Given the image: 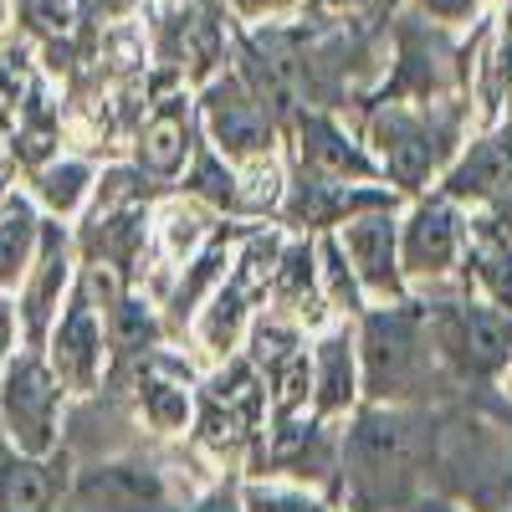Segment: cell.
I'll use <instances>...</instances> for the list:
<instances>
[{"label":"cell","mask_w":512,"mask_h":512,"mask_svg":"<svg viewBox=\"0 0 512 512\" xmlns=\"http://www.w3.org/2000/svg\"><path fill=\"white\" fill-rule=\"evenodd\" d=\"M354 344H359V379L369 405H400L415 395V384L431 369V328L415 297L405 303H374L354 318Z\"/></svg>","instance_id":"obj_1"},{"label":"cell","mask_w":512,"mask_h":512,"mask_svg":"<svg viewBox=\"0 0 512 512\" xmlns=\"http://www.w3.org/2000/svg\"><path fill=\"white\" fill-rule=\"evenodd\" d=\"M6 190H11V175H6V164H0V200H6Z\"/></svg>","instance_id":"obj_31"},{"label":"cell","mask_w":512,"mask_h":512,"mask_svg":"<svg viewBox=\"0 0 512 512\" xmlns=\"http://www.w3.org/2000/svg\"><path fill=\"white\" fill-rule=\"evenodd\" d=\"M461 251H466V210L441 195V190H420L400 210V272L410 282V297L420 287H446L461 272Z\"/></svg>","instance_id":"obj_6"},{"label":"cell","mask_w":512,"mask_h":512,"mask_svg":"<svg viewBox=\"0 0 512 512\" xmlns=\"http://www.w3.org/2000/svg\"><path fill=\"white\" fill-rule=\"evenodd\" d=\"M67 487H72V461L62 446L47 456H21V451L0 456V512H62Z\"/></svg>","instance_id":"obj_16"},{"label":"cell","mask_w":512,"mask_h":512,"mask_svg":"<svg viewBox=\"0 0 512 512\" xmlns=\"http://www.w3.org/2000/svg\"><path fill=\"white\" fill-rule=\"evenodd\" d=\"M267 384L262 374L251 369V359L231 354L221 359L216 379L205 384V395L195 405V431L205 446H216V451H236L246 441H256V431H262V420H267Z\"/></svg>","instance_id":"obj_11"},{"label":"cell","mask_w":512,"mask_h":512,"mask_svg":"<svg viewBox=\"0 0 512 512\" xmlns=\"http://www.w3.org/2000/svg\"><path fill=\"white\" fill-rule=\"evenodd\" d=\"M72 282H77V241H72V231L62 221H47V226H41V241H36V256H31L26 277L11 292L21 349H41V344H47V328L57 323Z\"/></svg>","instance_id":"obj_8"},{"label":"cell","mask_w":512,"mask_h":512,"mask_svg":"<svg viewBox=\"0 0 512 512\" xmlns=\"http://www.w3.org/2000/svg\"><path fill=\"white\" fill-rule=\"evenodd\" d=\"M441 195H451L461 210H487L512 190V118L492 123L482 139L461 144L456 159L441 169V180L431 185Z\"/></svg>","instance_id":"obj_14"},{"label":"cell","mask_w":512,"mask_h":512,"mask_svg":"<svg viewBox=\"0 0 512 512\" xmlns=\"http://www.w3.org/2000/svg\"><path fill=\"white\" fill-rule=\"evenodd\" d=\"M190 512H241V492L236 487H216L210 497H200Z\"/></svg>","instance_id":"obj_29"},{"label":"cell","mask_w":512,"mask_h":512,"mask_svg":"<svg viewBox=\"0 0 512 512\" xmlns=\"http://www.w3.org/2000/svg\"><path fill=\"white\" fill-rule=\"evenodd\" d=\"M425 328H431L436 359H446L466 379H502L512 364V313L492 308L477 292L425 313Z\"/></svg>","instance_id":"obj_5"},{"label":"cell","mask_w":512,"mask_h":512,"mask_svg":"<svg viewBox=\"0 0 512 512\" xmlns=\"http://www.w3.org/2000/svg\"><path fill=\"white\" fill-rule=\"evenodd\" d=\"M67 512H175L169 482L149 461H93L67 487Z\"/></svg>","instance_id":"obj_12"},{"label":"cell","mask_w":512,"mask_h":512,"mask_svg":"<svg viewBox=\"0 0 512 512\" xmlns=\"http://www.w3.org/2000/svg\"><path fill=\"white\" fill-rule=\"evenodd\" d=\"M308 6H318V11H354V6H364V0H308Z\"/></svg>","instance_id":"obj_30"},{"label":"cell","mask_w":512,"mask_h":512,"mask_svg":"<svg viewBox=\"0 0 512 512\" xmlns=\"http://www.w3.org/2000/svg\"><path fill=\"white\" fill-rule=\"evenodd\" d=\"M318 297H323V308L338 313V318H359L369 308V297H364L359 277L349 272L344 251H338V241H333V231L318 236Z\"/></svg>","instance_id":"obj_23"},{"label":"cell","mask_w":512,"mask_h":512,"mask_svg":"<svg viewBox=\"0 0 512 512\" xmlns=\"http://www.w3.org/2000/svg\"><path fill=\"white\" fill-rule=\"evenodd\" d=\"M241 512H333V507L303 482H246Z\"/></svg>","instance_id":"obj_24"},{"label":"cell","mask_w":512,"mask_h":512,"mask_svg":"<svg viewBox=\"0 0 512 512\" xmlns=\"http://www.w3.org/2000/svg\"><path fill=\"white\" fill-rule=\"evenodd\" d=\"M41 226H47V216L36 210V200L26 190H6V200H0V292H16V282L26 277Z\"/></svg>","instance_id":"obj_21"},{"label":"cell","mask_w":512,"mask_h":512,"mask_svg":"<svg viewBox=\"0 0 512 512\" xmlns=\"http://www.w3.org/2000/svg\"><path fill=\"white\" fill-rule=\"evenodd\" d=\"M139 420L154 436H185L195 420V390L185 379L164 374V364H149L139 379Z\"/></svg>","instance_id":"obj_22"},{"label":"cell","mask_w":512,"mask_h":512,"mask_svg":"<svg viewBox=\"0 0 512 512\" xmlns=\"http://www.w3.org/2000/svg\"><path fill=\"white\" fill-rule=\"evenodd\" d=\"M297 169L318 180H344V185H384L369 144H359L338 118L303 113L297 118Z\"/></svg>","instance_id":"obj_15"},{"label":"cell","mask_w":512,"mask_h":512,"mask_svg":"<svg viewBox=\"0 0 512 512\" xmlns=\"http://www.w3.org/2000/svg\"><path fill=\"white\" fill-rule=\"evenodd\" d=\"M251 318H256V292L236 272H226V282L195 308L190 328H195V344L221 364V359L241 354L246 333H251Z\"/></svg>","instance_id":"obj_18"},{"label":"cell","mask_w":512,"mask_h":512,"mask_svg":"<svg viewBox=\"0 0 512 512\" xmlns=\"http://www.w3.org/2000/svg\"><path fill=\"white\" fill-rule=\"evenodd\" d=\"M333 241L344 251L349 272L359 277L369 308L374 303H405L410 297V282L400 272V210L395 205H369L359 216L338 221Z\"/></svg>","instance_id":"obj_10"},{"label":"cell","mask_w":512,"mask_h":512,"mask_svg":"<svg viewBox=\"0 0 512 512\" xmlns=\"http://www.w3.org/2000/svg\"><path fill=\"white\" fill-rule=\"evenodd\" d=\"M205 221H210V216H205L195 200H190V205H169L164 216H159V236H164V246H169V256H175V262H190V256H195L210 236H216Z\"/></svg>","instance_id":"obj_25"},{"label":"cell","mask_w":512,"mask_h":512,"mask_svg":"<svg viewBox=\"0 0 512 512\" xmlns=\"http://www.w3.org/2000/svg\"><path fill=\"white\" fill-rule=\"evenodd\" d=\"M297 6H308V0H231V11L246 21H272V16H287Z\"/></svg>","instance_id":"obj_27"},{"label":"cell","mask_w":512,"mask_h":512,"mask_svg":"<svg viewBox=\"0 0 512 512\" xmlns=\"http://www.w3.org/2000/svg\"><path fill=\"white\" fill-rule=\"evenodd\" d=\"M456 123L436 118L431 108H410V103H390L379 108L369 123V154L379 164L384 185H395L400 195H420L431 190V180H441V169L456 159Z\"/></svg>","instance_id":"obj_2"},{"label":"cell","mask_w":512,"mask_h":512,"mask_svg":"<svg viewBox=\"0 0 512 512\" xmlns=\"http://www.w3.org/2000/svg\"><path fill=\"white\" fill-rule=\"evenodd\" d=\"M461 277H466V292H477L492 308L512 313V236L487 226L482 216H466Z\"/></svg>","instance_id":"obj_19"},{"label":"cell","mask_w":512,"mask_h":512,"mask_svg":"<svg viewBox=\"0 0 512 512\" xmlns=\"http://www.w3.org/2000/svg\"><path fill=\"white\" fill-rule=\"evenodd\" d=\"M415 466V436L400 405H359L344 441H338V472L369 502H400Z\"/></svg>","instance_id":"obj_3"},{"label":"cell","mask_w":512,"mask_h":512,"mask_svg":"<svg viewBox=\"0 0 512 512\" xmlns=\"http://www.w3.org/2000/svg\"><path fill=\"white\" fill-rule=\"evenodd\" d=\"M47 354L52 374L62 379L67 395H93L103 374H108V328H103V308H98V292L88 287V277L77 272L67 303L57 313V323L47 328Z\"/></svg>","instance_id":"obj_7"},{"label":"cell","mask_w":512,"mask_h":512,"mask_svg":"<svg viewBox=\"0 0 512 512\" xmlns=\"http://www.w3.org/2000/svg\"><path fill=\"white\" fill-rule=\"evenodd\" d=\"M200 113V134L205 144L216 149L226 164H256V159H272L277 154V128L267 118V103L256 98L241 77H221L210 82L195 103Z\"/></svg>","instance_id":"obj_9"},{"label":"cell","mask_w":512,"mask_h":512,"mask_svg":"<svg viewBox=\"0 0 512 512\" xmlns=\"http://www.w3.org/2000/svg\"><path fill=\"white\" fill-rule=\"evenodd\" d=\"M16 349H21V333H16V303H11V292H0V364H6Z\"/></svg>","instance_id":"obj_28"},{"label":"cell","mask_w":512,"mask_h":512,"mask_svg":"<svg viewBox=\"0 0 512 512\" xmlns=\"http://www.w3.org/2000/svg\"><path fill=\"white\" fill-rule=\"evenodd\" d=\"M67 390L41 349H16L0 364V441L21 456H47L62 446Z\"/></svg>","instance_id":"obj_4"},{"label":"cell","mask_w":512,"mask_h":512,"mask_svg":"<svg viewBox=\"0 0 512 512\" xmlns=\"http://www.w3.org/2000/svg\"><path fill=\"white\" fill-rule=\"evenodd\" d=\"M364 405V379H359V344H354V318L328 323L308 338V410L318 420L354 415Z\"/></svg>","instance_id":"obj_13"},{"label":"cell","mask_w":512,"mask_h":512,"mask_svg":"<svg viewBox=\"0 0 512 512\" xmlns=\"http://www.w3.org/2000/svg\"><path fill=\"white\" fill-rule=\"evenodd\" d=\"M420 11L441 26H466V21H477L482 0H420Z\"/></svg>","instance_id":"obj_26"},{"label":"cell","mask_w":512,"mask_h":512,"mask_svg":"<svg viewBox=\"0 0 512 512\" xmlns=\"http://www.w3.org/2000/svg\"><path fill=\"white\" fill-rule=\"evenodd\" d=\"M93 190H98V169L88 164V159H72V154H57V159H47V164H36V175H31V200H36V210L47 221H77L82 210H88V200H93Z\"/></svg>","instance_id":"obj_20"},{"label":"cell","mask_w":512,"mask_h":512,"mask_svg":"<svg viewBox=\"0 0 512 512\" xmlns=\"http://www.w3.org/2000/svg\"><path fill=\"white\" fill-rule=\"evenodd\" d=\"M195 154V103L190 98H169L149 113L144 134H139V149H134V164L139 175L149 180H180L185 164Z\"/></svg>","instance_id":"obj_17"}]
</instances>
